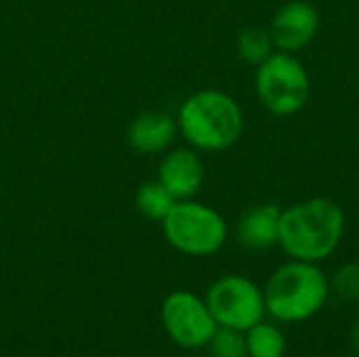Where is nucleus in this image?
Here are the masks:
<instances>
[{"label": "nucleus", "mask_w": 359, "mask_h": 357, "mask_svg": "<svg viewBox=\"0 0 359 357\" xmlns=\"http://www.w3.org/2000/svg\"><path fill=\"white\" fill-rule=\"evenodd\" d=\"M345 210L330 198H307L282 208L280 242L294 261L320 263L334 255L345 236Z\"/></svg>", "instance_id": "nucleus-1"}, {"label": "nucleus", "mask_w": 359, "mask_h": 357, "mask_svg": "<svg viewBox=\"0 0 359 357\" xmlns=\"http://www.w3.org/2000/svg\"><path fill=\"white\" fill-rule=\"evenodd\" d=\"M177 126L194 149L223 151L240 141L244 112L231 95L217 88H202L181 103Z\"/></svg>", "instance_id": "nucleus-2"}, {"label": "nucleus", "mask_w": 359, "mask_h": 357, "mask_svg": "<svg viewBox=\"0 0 359 357\" xmlns=\"http://www.w3.org/2000/svg\"><path fill=\"white\" fill-rule=\"evenodd\" d=\"M265 309L280 322L294 324L313 318L330 297V280L318 263L290 261L278 267L263 288Z\"/></svg>", "instance_id": "nucleus-3"}, {"label": "nucleus", "mask_w": 359, "mask_h": 357, "mask_svg": "<svg viewBox=\"0 0 359 357\" xmlns=\"http://www.w3.org/2000/svg\"><path fill=\"white\" fill-rule=\"evenodd\" d=\"M255 93L269 114L288 118L299 114L309 103L311 78L297 55L276 50L257 65Z\"/></svg>", "instance_id": "nucleus-4"}, {"label": "nucleus", "mask_w": 359, "mask_h": 357, "mask_svg": "<svg viewBox=\"0 0 359 357\" xmlns=\"http://www.w3.org/2000/svg\"><path fill=\"white\" fill-rule=\"evenodd\" d=\"M166 242L189 257H210L227 242V221L208 204L179 200L162 221Z\"/></svg>", "instance_id": "nucleus-5"}, {"label": "nucleus", "mask_w": 359, "mask_h": 357, "mask_svg": "<svg viewBox=\"0 0 359 357\" xmlns=\"http://www.w3.org/2000/svg\"><path fill=\"white\" fill-rule=\"evenodd\" d=\"M206 305L219 326L246 332L255 324L263 322L265 295L244 276H223L206 292Z\"/></svg>", "instance_id": "nucleus-6"}, {"label": "nucleus", "mask_w": 359, "mask_h": 357, "mask_svg": "<svg viewBox=\"0 0 359 357\" xmlns=\"http://www.w3.org/2000/svg\"><path fill=\"white\" fill-rule=\"evenodd\" d=\"M162 326L166 335L185 349L208 345L219 324L204 299L189 290H175L162 303Z\"/></svg>", "instance_id": "nucleus-7"}, {"label": "nucleus", "mask_w": 359, "mask_h": 357, "mask_svg": "<svg viewBox=\"0 0 359 357\" xmlns=\"http://www.w3.org/2000/svg\"><path fill=\"white\" fill-rule=\"evenodd\" d=\"M320 13L307 0H290L278 8L271 19L269 34L273 38L276 50L299 53L309 46L320 32Z\"/></svg>", "instance_id": "nucleus-8"}, {"label": "nucleus", "mask_w": 359, "mask_h": 357, "mask_svg": "<svg viewBox=\"0 0 359 357\" xmlns=\"http://www.w3.org/2000/svg\"><path fill=\"white\" fill-rule=\"evenodd\" d=\"M206 179L204 162L194 147H177L168 151L158 170V181L177 198L191 200L200 194Z\"/></svg>", "instance_id": "nucleus-9"}, {"label": "nucleus", "mask_w": 359, "mask_h": 357, "mask_svg": "<svg viewBox=\"0 0 359 357\" xmlns=\"http://www.w3.org/2000/svg\"><path fill=\"white\" fill-rule=\"evenodd\" d=\"M282 208L273 202L248 208L238 221V240L250 250H269L280 242Z\"/></svg>", "instance_id": "nucleus-10"}, {"label": "nucleus", "mask_w": 359, "mask_h": 357, "mask_svg": "<svg viewBox=\"0 0 359 357\" xmlns=\"http://www.w3.org/2000/svg\"><path fill=\"white\" fill-rule=\"evenodd\" d=\"M179 126L177 118H172L166 112H143L139 114L128 130L126 139L128 145L141 154H158L164 151L177 137Z\"/></svg>", "instance_id": "nucleus-11"}, {"label": "nucleus", "mask_w": 359, "mask_h": 357, "mask_svg": "<svg viewBox=\"0 0 359 357\" xmlns=\"http://www.w3.org/2000/svg\"><path fill=\"white\" fill-rule=\"evenodd\" d=\"M177 202L179 200L158 179L143 183L135 194V204H137L139 213L149 221H160L162 223Z\"/></svg>", "instance_id": "nucleus-12"}, {"label": "nucleus", "mask_w": 359, "mask_h": 357, "mask_svg": "<svg viewBox=\"0 0 359 357\" xmlns=\"http://www.w3.org/2000/svg\"><path fill=\"white\" fill-rule=\"evenodd\" d=\"M236 50L238 57L248 65L257 67L259 63H263L267 57L276 53V44L269 34V27H259V25L244 27L236 38Z\"/></svg>", "instance_id": "nucleus-13"}, {"label": "nucleus", "mask_w": 359, "mask_h": 357, "mask_svg": "<svg viewBox=\"0 0 359 357\" xmlns=\"http://www.w3.org/2000/svg\"><path fill=\"white\" fill-rule=\"evenodd\" d=\"M244 339L248 357H284L286 353V339L271 324H255L246 330Z\"/></svg>", "instance_id": "nucleus-14"}, {"label": "nucleus", "mask_w": 359, "mask_h": 357, "mask_svg": "<svg viewBox=\"0 0 359 357\" xmlns=\"http://www.w3.org/2000/svg\"><path fill=\"white\" fill-rule=\"evenodd\" d=\"M212 357H246V339L244 332L219 326L208 341Z\"/></svg>", "instance_id": "nucleus-15"}, {"label": "nucleus", "mask_w": 359, "mask_h": 357, "mask_svg": "<svg viewBox=\"0 0 359 357\" xmlns=\"http://www.w3.org/2000/svg\"><path fill=\"white\" fill-rule=\"evenodd\" d=\"M330 290H334L337 297L347 303H359V261L345 263L334 271Z\"/></svg>", "instance_id": "nucleus-16"}, {"label": "nucleus", "mask_w": 359, "mask_h": 357, "mask_svg": "<svg viewBox=\"0 0 359 357\" xmlns=\"http://www.w3.org/2000/svg\"><path fill=\"white\" fill-rule=\"evenodd\" d=\"M351 343H353L355 351H359V320L353 324V330H351Z\"/></svg>", "instance_id": "nucleus-17"}]
</instances>
